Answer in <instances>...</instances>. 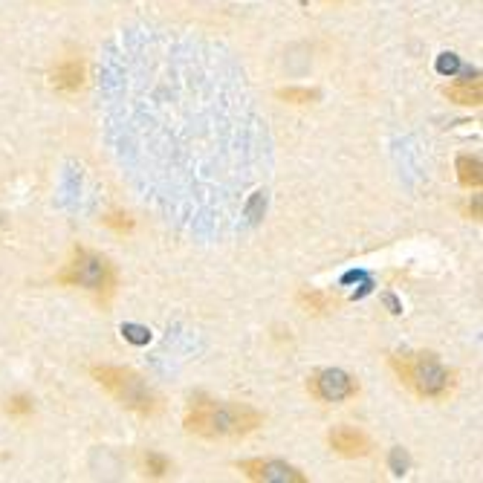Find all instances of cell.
<instances>
[{"label": "cell", "instance_id": "6", "mask_svg": "<svg viewBox=\"0 0 483 483\" xmlns=\"http://www.w3.org/2000/svg\"><path fill=\"white\" fill-rule=\"evenodd\" d=\"M237 472H244V477L255 483H307V475L296 466H289L284 461H272V457H255V461L237 463Z\"/></svg>", "mask_w": 483, "mask_h": 483}, {"label": "cell", "instance_id": "15", "mask_svg": "<svg viewBox=\"0 0 483 483\" xmlns=\"http://www.w3.org/2000/svg\"><path fill=\"white\" fill-rule=\"evenodd\" d=\"M105 226H110L119 234H125V232H133V217H128L122 211H113V214L105 217Z\"/></svg>", "mask_w": 483, "mask_h": 483}, {"label": "cell", "instance_id": "9", "mask_svg": "<svg viewBox=\"0 0 483 483\" xmlns=\"http://www.w3.org/2000/svg\"><path fill=\"white\" fill-rule=\"evenodd\" d=\"M446 99L454 102V105H463V107H477L480 99H483V90H480V81H454L449 84L446 90Z\"/></svg>", "mask_w": 483, "mask_h": 483}, {"label": "cell", "instance_id": "4", "mask_svg": "<svg viewBox=\"0 0 483 483\" xmlns=\"http://www.w3.org/2000/svg\"><path fill=\"white\" fill-rule=\"evenodd\" d=\"M58 284L79 286L84 293H90L95 301L105 304L116 293L119 275H116V267L110 263V258L93 252V249H76L64 263V270L58 272Z\"/></svg>", "mask_w": 483, "mask_h": 483}, {"label": "cell", "instance_id": "13", "mask_svg": "<svg viewBox=\"0 0 483 483\" xmlns=\"http://www.w3.org/2000/svg\"><path fill=\"white\" fill-rule=\"evenodd\" d=\"M142 472L148 477H165L168 472H171V461L159 451H148L142 457Z\"/></svg>", "mask_w": 483, "mask_h": 483}, {"label": "cell", "instance_id": "1", "mask_svg": "<svg viewBox=\"0 0 483 483\" xmlns=\"http://www.w3.org/2000/svg\"><path fill=\"white\" fill-rule=\"evenodd\" d=\"M183 425L200 440H244L263 425V414L246 402L194 397L185 408Z\"/></svg>", "mask_w": 483, "mask_h": 483}, {"label": "cell", "instance_id": "2", "mask_svg": "<svg viewBox=\"0 0 483 483\" xmlns=\"http://www.w3.org/2000/svg\"><path fill=\"white\" fill-rule=\"evenodd\" d=\"M391 368L420 399H449L457 388V373L434 353H397L391 356Z\"/></svg>", "mask_w": 483, "mask_h": 483}, {"label": "cell", "instance_id": "7", "mask_svg": "<svg viewBox=\"0 0 483 483\" xmlns=\"http://www.w3.org/2000/svg\"><path fill=\"white\" fill-rule=\"evenodd\" d=\"M327 446L342 454V457H350V461H356V457H368L373 451V443L371 437L362 428H353V425H336L330 428L327 434Z\"/></svg>", "mask_w": 483, "mask_h": 483}, {"label": "cell", "instance_id": "11", "mask_svg": "<svg viewBox=\"0 0 483 483\" xmlns=\"http://www.w3.org/2000/svg\"><path fill=\"white\" fill-rule=\"evenodd\" d=\"M457 180L463 188H480L483 174H480V159L477 157H457Z\"/></svg>", "mask_w": 483, "mask_h": 483}, {"label": "cell", "instance_id": "12", "mask_svg": "<svg viewBox=\"0 0 483 483\" xmlns=\"http://www.w3.org/2000/svg\"><path fill=\"white\" fill-rule=\"evenodd\" d=\"M4 411H6L9 417H15V420H27V417H32V411H35V402H32V397H27V394H12V397H6V402H4Z\"/></svg>", "mask_w": 483, "mask_h": 483}, {"label": "cell", "instance_id": "8", "mask_svg": "<svg viewBox=\"0 0 483 483\" xmlns=\"http://www.w3.org/2000/svg\"><path fill=\"white\" fill-rule=\"evenodd\" d=\"M87 81V64L79 55H67L53 70V87L58 93H79Z\"/></svg>", "mask_w": 483, "mask_h": 483}, {"label": "cell", "instance_id": "14", "mask_svg": "<svg viewBox=\"0 0 483 483\" xmlns=\"http://www.w3.org/2000/svg\"><path fill=\"white\" fill-rule=\"evenodd\" d=\"M278 99L289 102V105H312L319 99V90H310V87H284L278 90Z\"/></svg>", "mask_w": 483, "mask_h": 483}, {"label": "cell", "instance_id": "5", "mask_svg": "<svg viewBox=\"0 0 483 483\" xmlns=\"http://www.w3.org/2000/svg\"><path fill=\"white\" fill-rule=\"evenodd\" d=\"M307 391L312 399H319L324 405H336V402H348L359 394V382L339 368H324L316 371L307 382Z\"/></svg>", "mask_w": 483, "mask_h": 483}, {"label": "cell", "instance_id": "10", "mask_svg": "<svg viewBox=\"0 0 483 483\" xmlns=\"http://www.w3.org/2000/svg\"><path fill=\"white\" fill-rule=\"evenodd\" d=\"M296 301H298V307L304 312H312V316H322V312H327V310H333L336 304H339L330 293H322V289H298Z\"/></svg>", "mask_w": 483, "mask_h": 483}, {"label": "cell", "instance_id": "3", "mask_svg": "<svg viewBox=\"0 0 483 483\" xmlns=\"http://www.w3.org/2000/svg\"><path fill=\"white\" fill-rule=\"evenodd\" d=\"M90 376L119 405L128 408V411H133L139 417H148V420L162 414L165 402H162V397L151 388L148 379H145L142 373H136L131 368H122V365H93Z\"/></svg>", "mask_w": 483, "mask_h": 483}]
</instances>
